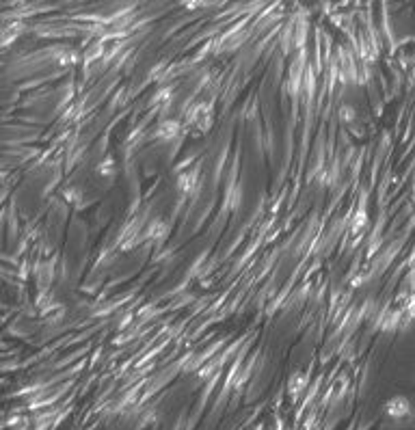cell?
I'll return each instance as SVG.
<instances>
[{
	"instance_id": "7a4b0ae2",
	"label": "cell",
	"mask_w": 415,
	"mask_h": 430,
	"mask_svg": "<svg viewBox=\"0 0 415 430\" xmlns=\"http://www.w3.org/2000/svg\"><path fill=\"white\" fill-rule=\"evenodd\" d=\"M178 123L175 121H165V123H160V128L156 130V136L158 139H173L175 134H178Z\"/></svg>"
},
{
	"instance_id": "6da1fadb",
	"label": "cell",
	"mask_w": 415,
	"mask_h": 430,
	"mask_svg": "<svg viewBox=\"0 0 415 430\" xmlns=\"http://www.w3.org/2000/svg\"><path fill=\"white\" fill-rule=\"evenodd\" d=\"M385 411H387V415H392V418H405L411 409H409V400L405 396H396V398H392L385 405Z\"/></svg>"
}]
</instances>
